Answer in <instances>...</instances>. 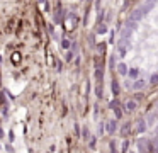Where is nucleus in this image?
Wrapping results in <instances>:
<instances>
[{"label": "nucleus", "mask_w": 158, "mask_h": 153, "mask_svg": "<svg viewBox=\"0 0 158 153\" xmlns=\"http://www.w3.org/2000/svg\"><path fill=\"white\" fill-rule=\"evenodd\" d=\"M116 128H117L116 121H109V124H107V129H109V133H114V131H116Z\"/></svg>", "instance_id": "nucleus-10"}, {"label": "nucleus", "mask_w": 158, "mask_h": 153, "mask_svg": "<svg viewBox=\"0 0 158 153\" xmlns=\"http://www.w3.org/2000/svg\"><path fill=\"white\" fill-rule=\"evenodd\" d=\"M21 61V56H19V53H14L12 54V63H19Z\"/></svg>", "instance_id": "nucleus-12"}, {"label": "nucleus", "mask_w": 158, "mask_h": 153, "mask_svg": "<svg viewBox=\"0 0 158 153\" xmlns=\"http://www.w3.org/2000/svg\"><path fill=\"white\" fill-rule=\"evenodd\" d=\"M124 109H126V112H134L138 109V100L136 99H129V100L124 104Z\"/></svg>", "instance_id": "nucleus-2"}, {"label": "nucleus", "mask_w": 158, "mask_h": 153, "mask_svg": "<svg viewBox=\"0 0 158 153\" xmlns=\"http://www.w3.org/2000/svg\"><path fill=\"white\" fill-rule=\"evenodd\" d=\"M144 85H146V82L144 80H134V83H133V88L134 90H141V88H144Z\"/></svg>", "instance_id": "nucleus-5"}, {"label": "nucleus", "mask_w": 158, "mask_h": 153, "mask_svg": "<svg viewBox=\"0 0 158 153\" xmlns=\"http://www.w3.org/2000/svg\"><path fill=\"white\" fill-rule=\"evenodd\" d=\"M110 109L114 111V114H116V117H117V119L123 117V107H121V104H119V100H117V99L110 102Z\"/></svg>", "instance_id": "nucleus-1"}, {"label": "nucleus", "mask_w": 158, "mask_h": 153, "mask_svg": "<svg viewBox=\"0 0 158 153\" xmlns=\"http://www.w3.org/2000/svg\"><path fill=\"white\" fill-rule=\"evenodd\" d=\"M112 92H114V95H119V82L117 80L112 82Z\"/></svg>", "instance_id": "nucleus-9"}, {"label": "nucleus", "mask_w": 158, "mask_h": 153, "mask_svg": "<svg viewBox=\"0 0 158 153\" xmlns=\"http://www.w3.org/2000/svg\"><path fill=\"white\" fill-rule=\"evenodd\" d=\"M127 71H129V68H127V65H126V63H119V65H117V73H121V75H127Z\"/></svg>", "instance_id": "nucleus-4"}, {"label": "nucleus", "mask_w": 158, "mask_h": 153, "mask_svg": "<svg viewBox=\"0 0 158 153\" xmlns=\"http://www.w3.org/2000/svg\"><path fill=\"white\" fill-rule=\"evenodd\" d=\"M97 32H99V34H106L107 32V26H106V24H97Z\"/></svg>", "instance_id": "nucleus-7"}, {"label": "nucleus", "mask_w": 158, "mask_h": 153, "mask_svg": "<svg viewBox=\"0 0 158 153\" xmlns=\"http://www.w3.org/2000/svg\"><path fill=\"white\" fill-rule=\"evenodd\" d=\"M150 83H151V85H158V73H153V75H151Z\"/></svg>", "instance_id": "nucleus-11"}, {"label": "nucleus", "mask_w": 158, "mask_h": 153, "mask_svg": "<svg viewBox=\"0 0 158 153\" xmlns=\"http://www.w3.org/2000/svg\"><path fill=\"white\" fill-rule=\"evenodd\" d=\"M127 75H129V78H136L138 75H139V68H131V70L127 71Z\"/></svg>", "instance_id": "nucleus-6"}, {"label": "nucleus", "mask_w": 158, "mask_h": 153, "mask_svg": "<svg viewBox=\"0 0 158 153\" xmlns=\"http://www.w3.org/2000/svg\"><path fill=\"white\" fill-rule=\"evenodd\" d=\"M129 133H131V122H124L123 128H121V134H123L124 138H126V136L129 134Z\"/></svg>", "instance_id": "nucleus-3"}, {"label": "nucleus", "mask_w": 158, "mask_h": 153, "mask_svg": "<svg viewBox=\"0 0 158 153\" xmlns=\"http://www.w3.org/2000/svg\"><path fill=\"white\" fill-rule=\"evenodd\" d=\"M133 2H134V0H126V3H124V9H126V7L129 5V3H133Z\"/></svg>", "instance_id": "nucleus-14"}, {"label": "nucleus", "mask_w": 158, "mask_h": 153, "mask_svg": "<svg viewBox=\"0 0 158 153\" xmlns=\"http://www.w3.org/2000/svg\"><path fill=\"white\" fill-rule=\"evenodd\" d=\"M144 129H146V124H144L143 119H139V121H138V133H143Z\"/></svg>", "instance_id": "nucleus-8"}, {"label": "nucleus", "mask_w": 158, "mask_h": 153, "mask_svg": "<svg viewBox=\"0 0 158 153\" xmlns=\"http://www.w3.org/2000/svg\"><path fill=\"white\" fill-rule=\"evenodd\" d=\"M124 151H127V141H124V145H123V153Z\"/></svg>", "instance_id": "nucleus-13"}]
</instances>
